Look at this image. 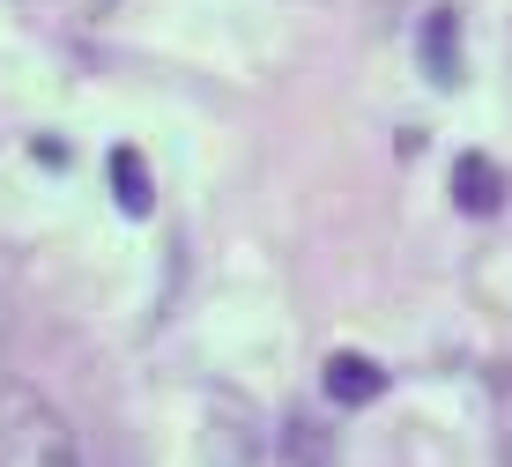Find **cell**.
<instances>
[{"instance_id": "1", "label": "cell", "mask_w": 512, "mask_h": 467, "mask_svg": "<svg viewBox=\"0 0 512 467\" xmlns=\"http://www.w3.org/2000/svg\"><path fill=\"white\" fill-rule=\"evenodd\" d=\"M0 467H90L75 423L23 379H0Z\"/></svg>"}, {"instance_id": "2", "label": "cell", "mask_w": 512, "mask_h": 467, "mask_svg": "<svg viewBox=\"0 0 512 467\" xmlns=\"http://www.w3.org/2000/svg\"><path fill=\"white\" fill-rule=\"evenodd\" d=\"M416 60H423V75H431L438 89L461 82V15H453V8H431V15H423V30H416Z\"/></svg>"}, {"instance_id": "4", "label": "cell", "mask_w": 512, "mask_h": 467, "mask_svg": "<svg viewBox=\"0 0 512 467\" xmlns=\"http://www.w3.org/2000/svg\"><path fill=\"white\" fill-rule=\"evenodd\" d=\"M505 171L498 164H490V156H461V164H453V201H461V215H483V223H490V215H498L505 208Z\"/></svg>"}, {"instance_id": "5", "label": "cell", "mask_w": 512, "mask_h": 467, "mask_svg": "<svg viewBox=\"0 0 512 467\" xmlns=\"http://www.w3.org/2000/svg\"><path fill=\"white\" fill-rule=\"evenodd\" d=\"M104 171H112V193H119V208H127V215H149V208H156L149 164H141L134 149H112V164H104Z\"/></svg>"}, {"instance_id": "6", "label": "cell", "mask_w": 512, "mask_h": 467, "mask_svg": "<svg viewBox=\"0 0 512 467\" xmlns=\"http://www.w3.org/2000/svg\"><path fill=\"white\" fill-rule=\"evenodd\" d=\"M327 460H334V445H327V430L312 423V416L282 423V467H327Z\"/></svg>"}, {"instance_id": "3", "label": "cell", "mask_w": 512, "mask_h": 467, "mask_svg": "<svg viewBox=\"0 0 512 467\" xmlns=\"http://www.w3.org/2000/svg\"><path fill=\"white\" fill-rule=\"evenodd\" d=\"M320 386H327V401L334 408H372L379 393H386V371L372 364V356H327V371H320Z\"/></svg>"}]
</instances>
